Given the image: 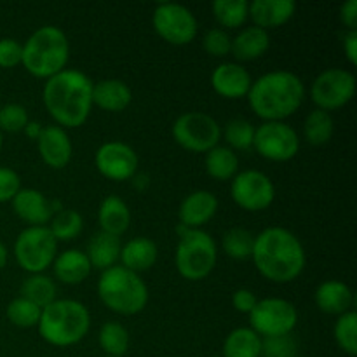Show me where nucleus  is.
<instances>
[{"mask_svg": "<svg viewBox=\"0 0 357 357\" xmlns=\"http://www.w3.org/2000/svg\"><path fill=\"white\" fill-rule=\"evenodd\" d=\"M255 268L261 278L275 284H288L305 271L307 253L302 241L284 227H268L255 236Z\"/></svg>", "mask_w": 357, "mask_h": 357, "instance_id": "f257e3e1", "label": "nucleus"}, {"mask_svg": "<svg viewBox=\"0 0 357 357\" xmlns=\"http://www.w3.org/2000/svg\"><path fill=\"white\" fill-rule=\"evenodd\" d=\"M93 86L89 75L77 68H65L45 80L42 101L56 126L75 129L86 124L94 107Z\"/></svg>", "mask_w": 357, "mask_h": 357, "instance_id": "f03ea898", "label": "nucleus"}, {"mask_svg": "<svg viewBox=\"0 0 357 357\" xmlns=\"http://www.w3.org/2000/svg\"><path fill=\"white\" fill-rule=\"evenodd\" d=\"M253 114L264 122H286L305 100V86L296 73L272 70L253 80L248 93Z\"/></svg>", "mask_w": 357, "mask_h": 357, "instance_id": "7ed1b4c3", "label": "nucleus"}, {"mask_svg": "<svg viewBox=\"0 0 357 357\" xmlns=\"http://www.w3.org/2000/svg\"><path fill=\"white\" fill-rule=\"evenodd\" d=\"M91 328V312L82 302L56 298L42 309L37 324L38 335L45 344L58 349L77 345L86 338Z\"/></svg>", "mask_w": 357, "mask_h": 357, "instance_id": "20e7f679", "label": "nucleus"}, {"mask_svg": "<svg viewBox=\"0 0 357 357\" xmlns=\"http://www.w3.org/2000/svg\"><path fill=\"white\" fill-rule=\"evenodd\" d=\"M70 42L65 31L54 24L37 28L23 44L21 65L37 79H51L66 68Z\"/></svg>", "mask_w": 357, "mask_h": 357, "instance_id": "39448f33", "label": "nucleus"}, {"mask_svg": "<svg viewBox=\"0 0 357 357\" xmlns=\"http://www.w3.org/2000/svg\"><path fill=\"white\" fill-rule=\"evenodd\" d=\"M98 296L108 310L121 316H136L149 305V286L142 275L122 265L107 268L98 279Z\"/></svg>", "mask_w": 357, "mask_h": 357, "instance_id": "423d86ee", "label": "nucleus"}, {"mask_svg": "<svg viewBox=\"0 0 357 357\" xmlns=\"http://www.w3.org/2000/svg\"><path fill=\"white\" fill-rule=\"evenodd\" d=\"M218 264V248L206 230H185L174 251L178 274L190 282L204 281Z\"/></svg>", "mask_w": 357, "mask_h": 357, "instance_id": "0eeeda50", "label": "nucleus"}, {"mask_svg": "<svg viewBox=\"0 0 357 357\" xmlns=\"http://www.w3.org/2000/svg\"><path fill=\"white\" fill-rule=\"evenodd\" d=\"M58 244L47 227H26L14 241L16 264L26 274H45L58 255Z\"/></svg>", "mask_w": 357, "mask_h": 357, "instance_id": "6e6552de", "label": "nucleus"}, {"mask_svg": "<svg viewBox=\"0 0 357 357\" xmlns=\"http://www.w3.org/2000/svg\"><path fill=\"white\" fill-rule=\"evenodd\" d=\"M173 139L192 153H208L220 145L222 126L204 112H185L171 126Z\"/></svg>", "mask_w": 357, "mask_h": 357, "instance_id": "1a4fd4ad", "label": "nucleus"}, {"mask_svg": "<svg viewBox=\"0 0 357 357\" xmlns=\"http://www.w3.org/2000/svg\"><path fill=\"white\" fill-rule=\"evenodd\" d=\"M250 324L261 340L289 337L298 324V310L288 300L268 296L258 300L250 314Z\"/></svg>", "mask_w": 357, "mask_h": 357, "instance_id": "9d476101", "label": "nucleus"}, {"mask_svg": "<svg viewBox=\"0 0 357 357\" xmlns=\"http://www.w3.org/2000/svg\"><path fill=\"white\" fill-rule=\"evenodd\" d=\"M155 33L171 45H188L197 37L199 23L188 7L174 2L157 3L152 13Z\"/></svg>", "mask_w": 357, "mask_h": 357, "instance_id": "9b49d317", "label": "nucleus"}, {"mask_svg": "<svg viewBox=\"0 0 357 357\" xmlns=\"http://www.w3.org/2000/svg\"><path fill=\"white\" fill-rule=\"evenodd\" d=\"M310 100L319 110H340L356 94V75L344 68L323 70L310 84Z\"/></svg>", "mask_w": 357, "mask_h": 357, "instance_id": "f8f14e48", "label": "nucleus"}, {"mask_svg": "<svg viewBox=\"0 0 357 357\" xmlns=\"http://www.w3.org/2000/svg\"><path fill=\"white\" fill-rule=\"evenodd\" d=\"M253 149L272 162H288L300 152V136L288 122H261L255 128Z\"/></svg>", "mask_w": 357, "mask_h": 357, "instance_id": "ddd939ff", "label": "nucleus"}, {"mask_svg": "<svg viewBox=\"0 0 357 357\" xmlns=\"http://www.w3.org/2000/svg\"><path fill=\"white\" fill-rule=\"evenodd\" d=\"M230 197L244 211H265L275 199L274 181L258 169L239 171L230 183Z\"/></svg>", "mask_w": 357, "mask_h": 357, "instance_id": "4468645a", "label": "nucleus"}, {"mask_svg": "<svg viewBox=\"0 0 357 357\" xmlns=\"http://www.w3.org/2000/svg\"><path fill=\"white\" fill-rule=\"evenodd\" d=\"M138 153L124 142H107L94 153L98 173L110 181H129L138 174Z\"/></svg>", "mask_w": 357, "mask_h": 357, "instance_id": "2eb2a0df", "label": "nucleus"}, {"mask_svg": "<svg viewBox=\"0 0 357 357\" xmlns=\"http://www.w3.org/2000/svg\"><path fill=\"white\" fill-rule=\"evenodd\" d=\"M37 149L40 159L51 169H63L70 164L73 155V145L68 131L56 124L44 126L37 139Z\"/></svg>", "mask_w": 357, "mask_h": 357, "instance_id": "dca6fc26", "label": "nucleus"}, {"mask_svg": "<svg viewBox=\"0 0 357 357\" xmlns=\"http://www.w3.org/2000/svg\"><path fill=\"white\" fill-rule=\"evenodd\" d=\"M218 211V197L209 190H195L181 201L178 209L180 225L187 230H201Z\"/></svg>", "mask_w": 357, "mask_h": 357, "instance_id": "f3484780", "label": "nucleus"}, {"mask_svg": "<svg viewBox=\"0 0 357 357\" xmlns=\"http://www.w3.org/2000/svg\"><path fill=\"white\" fill-rule=\"evenodd\" d=\"M251 84H253V79L250 72L239 63H220L211 73L213 91L225 100L246 98Z\"/></svg>", "mask_w": 357, "mask_h": 357, "instance_id": "a211bd4d", "label": "nucleus"}, {"mask_svg": "<svg viewBox=\"0 0 357 357\" xmlns=\"http://www.w3.org/2000/svg\"><path fill=\"white\" fill-rule=\"evenodd\" d=\"M13 211L28 227H47L52 218L51 201L35 188H21L10 201Z\"/></svg>", "mask_w": 357, "mask_h": 357, "instance_id": "6ab92c4d", "label": "nucleus"}, {"mask_svg": "<svg viewBox=\"0 0 357 357\" xmlns=\"http://www.w3.org/2000/svg\"><path fill=\"white\" fill-rule=\"evenodd\" d=\"M296 13L293 0H253L250 2V20L253 26L272 30L288 23Z\"/></svg>", "mask_w": 357, "mask_h": 357, "instance_id": "aec40b11", "label": "nucleus"}, {"mask_svg": "<svg viewBox=\"0 0 357 357\" xmlns=\"http://www.w3.org/2000/svg\"><path fill=\"white\" fill-rule=\"evenodd\" d=\"M314 300H316V305L321 312L338 317L352 310L354 293L345 282L330 279V281H324L317 286Z\"/></svg>", "mask_w": 357, "mask_h": 357, "instance_id": "412c9836", "label": "nucleus"}, {"mask_svg": "<svg viewBox=\"0 0 357 357\" xmlns=\"http://www.w3.org/2000/svg\"><path fill=\"white\" fill-rule=\"evenodd\" d=\"M132 91L124 80L103 79L94 82L93 86V105L110 114L124 112L131 105Z\"/></svg>", "mask_w": 357, "mask_h": 357, "instance_id": "4be33fe9", "label": "nucleus"}, {"mask_svg": "<svg viewBox=\"0 0 357 357\" xmlns=\"http://www.w3.org/2000/svg\"><path fill=\"white\" fill-rule=\"evenodd\" d=\"M157 258H159L157 244L149 237L139 236L122 244L119 265L135 274H142V272L150 271L157 264Z\"/></svg>", "mask_w": 357, "mask_h": 357, "instance_id": "5701e85b", "label": "nucleus"}, {"mask_svg": "<svg viewBox=\"0 0 357 357\" xmlns=\"http://www.w3.org/2000/svg\"><path fill=\"white\" fill-rule=\"evenodd\" d=\"M91 271H93V267H91L86 251L73 250V248L58 253L54 261H52L54 278L59 282L68 286H75L86 281L89 278Z\"/></svg>", "mask_w": 357, "mask_h": 357, "instance_id": "b1692460", "label": "nucleus"}, {"mask_svg": "<svg viewBox=\"0 0 357 357\" xmlns=\"http://www.w3.org/2000/svg\"><path fill=\"white\" fill-rule=\"evenodd\" d=\"M271 47V35L267 30H261L258 26L241 28L239 33L232 38V47L230 54L241 63L255 61L260 59Z\"/></svg>", "mask_w": 357, "mask_h": 357, "instance_id": "393cba45", "label": "nucleus"}, {"mask_svg": "<svg viewBox=\"0 0 357 357\" xmlns=\"http://www.w3.org/2000/svg\"><path fill=\"white\" fill-rule=\"evenodd\" d=\"M100 232L121 237L131 225V209L119 195H107L98 209Z\"/></svg>", "mask_w": 357, "mask_h": 357, "instance_id": "a878e982", "label": "nucleus"}, {"mask_svg": "<svg viewBox=\"0 0 357 357\" xmlns=\"http://www.w3.org/2000/svg\"><path fill=\"white\" fill-rule=\"evenodd\" d=\"M121 237L110 236V234L98 232L87 243L86 255L89 258V264L98 271H107V268L119 265V257H121Z\"/></svg>", "mask_w": 357, "mask_h": 357, "instance_id": "bb28decb", "label": "nucleus"}, {"mask_svg": "<svg viewBox=\"0 0 357 357\" xmlns=\"http://www.w3.org/2000/svg\"><path fill=\"white\" fill-rule=\"evenodd\" d=\"M206 173L218 181H229L239 173V157L225 145H216L204 157Z\"/></svg>", "mask_w": 357, "mask_h": 357, "instance_id": "cd10ccee", "label": "nucleus"}, {"mask_svg": "<svg viewBox=\"0 0 357 357\" xmlns=\"http://www.w3.org/2000/svg\"><path fill=\"white\" fill-rule=\"evenodd\" d=\"M264 340L251 328H236L223 342V357H261Z\"/></svg>", "mask_w": 357, "mask_h": 357, "instance_id": "c85d7f7f", "label": "nucleus"}, {"mask_svg": "<svg viewBox=\"0 0 357 357\" xmlns=\"http://www.w3.org/2000/svg\"><path fill=\"white\" fill-rule=\"evenodd\" d=\"M213 17L223 30H239L250 20V2L246 0H215L211 3Z\"/></svg>", "mask_w": 357, "mask_h": 357, "instance_id": "c756f323", "label": "nucleus"}, {"mask_svg": "<svg viewBox=\"0 0 357 357\" xmlns=\"http://www.w3.org/2000/svg\"><path fill=\"white\" fill-rule=\"evenodd\" d=\"M56 295H58V288H56L54 279L45 274H28V278L21 282V298H26L28 302L35 303L40 309L54 302Z\"/></svg>", "mask_w": 357, "mask_h": 357, "instance_id": "7c9ffc66", "label": "nucleus"}, {"mask_svg": "<svg viewBox=\"0 0 357 357\" xmlns=\"http://www.w3.org/2000/svg\"><path fill=\"white\" fill-rule=\"evenodd\" d=\"M333 132L335 121L328 112L316 108V110H312L305 117V122H303V138H305L309 145H326L333 138Z\"/></svg>", "mask_w": 357, "mask_h": 357, "instance_id": "2f4dec72", "label": "nucleus"}, {"mask_svg": "<svg viewBox=\"0 0 357 357\" xmlns=\"http://www.w3.org/2000/svg\"><path fill=\"white\" fill-rule=\"evenodd\" d=\"M47 229L51 230L58 243H68V241H73L82 234L84 218L75 209L63 208L52 215Z\"/></svg>", "mask_w": 357, "mask_h": 357, "instance_id": "473e14b6", "label": "nucleus"}, {"mask_svg": "<svg viewBox=\"0 0 357 357\" xmlns=\"http://www.w3.org/2000/svg\"><path fill=\"white\" fill-rule=\"evenodd\" d=\"M98 342L105 356L124 357L131 344V338H129V331L121 323H105L98 333Z\"/></svg>", "mask_w": 357, "mask_h": 357, "instance_id": "72a5a7b5", "label": "nucleus"}, {"mask_svg": "<svg viewBox=\"0 0 357 357\" xmlns=\"http://www.w3.org/2000/svg\"><path fill=\"white\" fill-rule=\"evenodd\" d=\"M255 246V236L246 229L234 227L227 230L222 237V248L225 255L232 260H246L251 258Z\"/></svg>", "mask_w": 357, "mask_h": 357, "instance_id": "f704fd0d", "label": "nucleus"}, {"mask_svg": "<svg viewBox=\"0 0 357 357\" xmlns=\"http://www.w3.org/2000/svg\"><path fill=\"white\" fill-rule=\"evenodd\" d=\"M222 138L230 150H251L255 139V126L246 119H232L222 128Z\"/></svg>", "mask_w": 357, "mask_h": 357, "instance_id": "c9c22d12", "label": "nucleus"}, {"mask_svg": "<svg viewBox=\"0 0 357 357\" xmlns=\"http://www.w3.org/2000/svg\"><path fill=\"white\" fill-rule=\"evenodd\" d=\"M335 342L347 356L354 357L357 354V314L354 310L345 312L337 317L333 328Z\"/></svg>", "mask_w": 357, "mask_h": 357, "instance_id": "e433bc0d", "label": "nucleus"}, {"mask_svg": "<svg viewBox=\"0 0 357 357\" xmlns=\"http://www.w3.org/2000/svg\"><path fill=\"white\" fill-rule=\"evenodd\" d=\"M40 307L28 302L26 298H21V296L14 298L6 309V316L9 323L14 324L16 328H23V330L37 326L38 321H40Z\"/></svg>", "mask_w": 357, "mask_h": 357, "instance_id": "4c0bfd02", "label": "nucleus"}, {"mask_svg": "<svg viewBox=\"0 0 357 357\" xmlns=\"http://www.w3.org/2000/svg\"><path fill=\"white\" fill-rule=\"evenodd\" d=\"M30 122L28 110L20 103H7L0 107V131L21 132Z\"/></svg>", "mask_w": 357, "mask_h": 357, "instance_id": "58836bf2", "label": "nucleus"}, {"mask_svg": "<svg viewBox=\"0 0 357 357\" xmlns=\"http://www.w3.org/2000/svg\"><path fill=\"white\" fill-rule=\"evenodd\" d=\"M230 47H232V37L223 28H211L204 33L202 49L213 58H225L230 54Z\"/></svg>", "mask_w": 357, "mask_h": 357, "instance_id": "ea45409f", "label": "nucleus"}, {"mask_svg": "<svg viewBox=\"0 0 357 357\" xmlns=\"http://www.w3.org/2000/svg\"><path fill=\"white\" fill-rule=\"evenodd\" d=\"M21 188L20 174L10 167L0 166V204L13 201Z\"/></svg>", "mask_w": 357, "mask_h": 357, "instance_id": "a19ab883", "label": "nucleus"}, {"mask_svg": "<svg viewBox=\"0 0 357 357\" xmlns=\"http://www.w3.org/2000/svg\"><path fill=\"white\" fill-rule=\"evenodd\" d=\"M23 44L16 38H0V68H14L21 65Z\"/></svg>", "mask_w": 357, "mask_h": 357, "instance_id": "79ce46f5", "label": "nucleus"}, {"mask_svg": "<svg viewBox=\"0 0 357 357\" xmlns=\"http://www.w3.org/2000/svg\"><path fill=\"white\" fill-rule=\"evenodd\" d=\"M295 352L296 345L291 337L267 338L264 340V349H261V356L265 357H295Z\"/></svg>", "mask_w": 357, "mask_h": 357, "instance_id": "37998d69", "label": "nucleus"}, {"mask_svg": "<svg viewBox=\"0 0 357 357\" xmlns=\"http://www.w3.org/2000/svg\"><path fill=\"white\" fill-rule=\"evenodd\" d=\"M257 303H258V298H257V295L251 291V289L241 288L232 295L234 309L241 314H248V316H250L251 310L255 309V305H257Z\"/></svg>", "mask_w": 357, "mask_h": 357, "instance_id": "c03bdc74", "label": "nucleus"}, {"mask_svg": "<svg viewBox=\"0 0 357 357\" xmlns=\"http://www.w3.org/2000/svg\"><path fill=\"white\" fill-rule=\"evenodd\" d=\"M340 21L347 30H357V0H347L340 7Z\"/></svg>", "mask_w": 357, "mask_h": 357, "instance_id": "a18cd8bd", "label": "nucleus"}, {"mask_svg": "<svg viewBox=\"0 0 357 357\" xmlns=\"http://www.w3.org/2000/svg\"><path fill=\"white\" fill-rule=\"evenodd\" d=\"M344 52L352 66L357 65V30H347L344 35Z\"/></svg>", "mask_w": 357, "mask_h": 357, "instance_id": "49530a36", "label": "nucleus"}, {"mask_svg": "<svg viewBox=\"0 0 357 357\" xmlns=\"http://www.w3.org/2000/svg\"><path fill=\"white\" fill-rule=\"evenodd\" d=\"M42 129H44V126H42L40 122L30 121L26 126H24L23 132H24V135H26V138H30V139H33V142H37L38 136H40V132H42Z\"/></svg>", "mask_w": 357, "mask_h": 357, "instance_id": "de8ad7c7", "label": "nucleus"}, {"mask_svg": "<svg viewBox=\"0 0 357 357\" xmlns=\"http://www.w3.org/2000/svg\"><path fill=\"white\" fill-rule=\"evenodd\" d=\"M7 261H9V251H7L6 244L0 241V271H2L3 267L7 265Z\"/></svg>", "mask_w": 357, "mask_h": 357, "instance_id": "09e8293b", "label": "nucleus"}, {"mask_svg": "<svg viewBox=\"0 0 357 357\" xmlns=\"http://www.w3.org/2000/svg\"><path fill=\"white\" fill-rule=\"evenodd\" d=\"M2 146H3V132L0 131V152H2Z\"/></svg>", "mask_w": 357, "mask_h": 357, "instance_id": "8fccbe9b", "label": "nucleus"}, {"mask_svg": "<svg viewBox=\"0 0 357 357\" xmlns=\"http://www.w3.org/2000/svg\"><path fill=\"white\" fill-rule=\"evenodd\" d=\"M101 357H114V356H101Z\"/></svg>", "mask_w": 357, "mask_h": 357, "instance_id": "3c124183", "label": "nucleus"}, {"mask_svg": "<svg viewBox=\"0 0 357 357\" xmlns=\"http://www.w3.org/2000/svg\"><path fill=\"white\" fill-rule=\"evenodd\" d=\"M211 357H223V356H211Z\"/></svg>", "mask_w": 357, "mask_h": 357, "instance_id": "603ef678", "label": "nucleus"}, {"mask_svg": "<svg viewBox=\"0 0 357 357\" xmlns=\"http://www.w3.org/2000/svg\"><path fill=\"white\" fill-rule=\"evenodd\" d=\"M23 357H30V356H23Z\"/></svg>", "mask_w": 357, "mask_h": 357, "instance_id": "864d4df0", "label": "nucleus"}]
</instances>
